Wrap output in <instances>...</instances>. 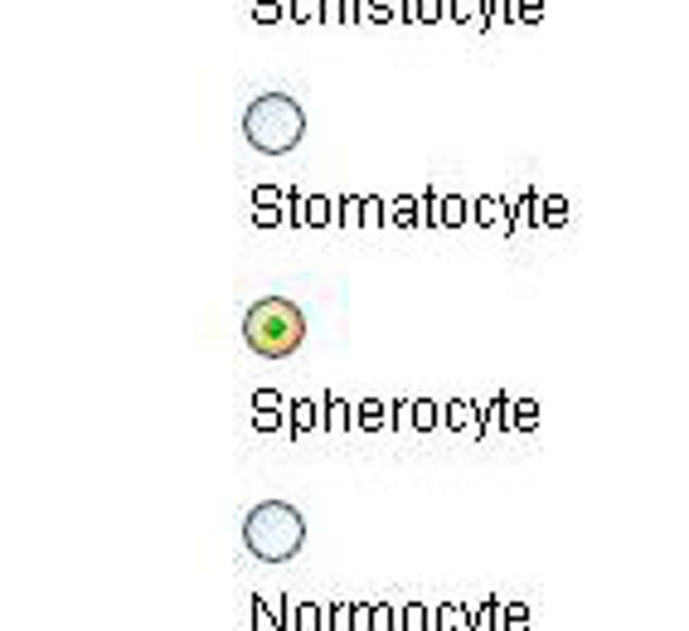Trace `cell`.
<instances>
[{
	"label": "cell",
	"mask_w": 689,
	"mask_h": 631,
	"mask_svg": "<svg viewBox=\"0 0 689 631\" xmlns=\"http://www.w3.org/2000/svg\"><path fill=\"white\" fill-rule=\"evenodd\" d=\"M306 340V316L287 296H263L243 311V345L263 360H287Z\"/></svg>",
	"instance_id": "cell-1"
},
{
	"label": "cell",
	"mask_w": 689,
	"mask_h": 631,
	"mask_svg": "<svg viewBox=\"0 0 689 631\" xmlns=\"http://www.w3.org/2000/svg\"><path fill=\"white\" fill-rule=\"evenodd\" d=\"M243 136L263 156H287L306 136V112L292 92H263L243 107Z\"/></svg>",
	"instance_id": "cell-2"
},
{
	"label": "cell",
	"mask_w": 689,
	"mask_h": 631,
	"mask_svg": "<svg viewBox=\"0 0 689 631\" xmlns=\"http://www.w3.org/2000/svg\"><path fill=\"white\" fill-rule=\"evenodd\" d=\"M243 544H248V554L263 558V564H287V558L301 554L306 525H301V515H296V505H287V500H263V505L248 510V520H243Z\"/></svg>",
	"instance_id": "cell-3"
},
{
	"label": "cell",
	"mask_w": 689,
	"mask_h": 631,
	"mask_svg": "<svg viewBox=\"0 0 689 631\" xmlns=\"http://www.w3.org/2000/svg\"><path fill=\"white\" fill-rule=\"evenodd\" d=\"M364 15H370L374 25H388V20L398 15V0H364Z\"/></svg>",
	"instance_id": "cell-4"
},
{
	"label": "cell",
	"mask_w": 689,
	"mask_h": 631,
	"mask_svg": "<svg viewBox=\"0 0 689 631\" xmlns=\"http://www.w3.org/2000/svg\"><path fill=\"white\" fill-rule=\"evenodd\" d=\"M476 10H485L481 0H447V15H451V20H476V25H481Z\"/></svg>",
	"instance_id": "cell-5"
},
{
	"label": "cell",
	"mask_w": 689,
	"mask_h": 631,
	"mask_svg": "<svg viewBox=\"0 0 689 631\" xmlns=\"http://www.w3.org/2000/svg\"><path fill=\"white\" fill-rule=\"evenodd\" d=\"M253 20H257V25H277V20H282V0H253Z\"/></svg>",
	"instance_id": "cell-6"
},
{
	"label": "cell",
	"mask_w": 689,
	"mask_h": 631,
	"mask_svg": "<svg viewBox=\"0 0 689 631\" xmlns=\"http://www.w3.org/2000/svg\"><path fill=\"white\" fill-rule=\"evenodd\" d=\"M287 15L296 20V25H311V20H316V0H287Z\"/></svg>",
	"instance_id": "cell-7"
},
{
	"label": "cell",
	"mask_w": 689,
	"mask_h": 631,
	"mask_svg": "<svg viewBox=\"0 0 689 631\" xmlns=\"http://www.w3.org/2000/svg\"><path fill=\"white\" fill-rule=\"evenodd\" d=\"M515 5H519L515 15L525 20V25H539V20H544V0H515Z\"/></svg>",
	"instance_id": "cell-8"
},
{
	"label": "cell",
	"mask_w": 689,
	"mask_h": 631,
	"mask_svg": "<svg viewBox=\"0 0 689 631\" xmlns=\"http://www.w3.org/2000/svg\"><path fill=\"white\" fill-rule=\"evenodd\" d=\"M447 15V0H418V15L413 20H427V25H432V20H442Z\"/></svg>",
	"instance_id": "cell-9"
},
{
	"label": "cell",
	"mask_w": 689,
	"mask_h": 631,
	"mask_svg": "<svg viewBox=\"0 0 689 631\" xmlns=\"http://www.w3.org/2000/svg\"><path fill=\"white\" fill-rule=\"evenodd\" d=\"M568 219V199H544V223H563Z\"/></svg>",
	"instance_id": "cell-10"
},
{
	"label": "cell",
	"mask_w": 689,
	"mask_h": 631,
	"mask_svg": "<svg viewBox=\"0 0 689 631\" xmlns=\"http://www.w3.org/2000/svg\"><path fill=\"white\" fill-rule=\"evenodd\" d=\"M442 219L461 223V219H467V199H442Z\"/></svg>",
	"instance_id": "cell-11"
},
{
	"label": "cell",
	"mask_w": 689,
	"mask_h": 631,
	"mask_svg": "<svg viewBox=\"0 0 689 631\" xmlns=\"http://www.w3.org/2000/svg\"><path fill=\"white\" fill-rule=\"evenodd\" d=\"M320 20H350L344 0H320Z\"/></svg>",
	"instance_id": "cell-12"
},
{
	"label": "cell",
	"mask_w": 689,
	"mask_h": 631,
	"mask_svg": "<svg viewBox=\"0 0 689 631\" xmlns=\"http://www.w3.org/2000/svg\"><path fill=\"white\" fill-rule=\"evenodd\" d=\"M413 423H418V427H432V403H413Z\"/></svg>",
	"instance_id": "cell-13"
},
{
	"label": "cell",
	"mask_w": 689,
	"mask_h": 631,
	"mask_svg": "<svg viewBox=\"0 0 689 631\" xmlns=\"http://www.w3.org/2000/svg\"><path fill=\"white\" fill-rule=\"evenodd\" d=\"M306 205H311V209H306V219H311V223H320V219H326V199H306Z\"/></svg>",
	"instance_id": "cell-14"
},
{
	"label": "cell",
	"mask_w": 689,
	"mask_h": 631,
	"mask_svg": "<svg viewBox=\"0 0 689 631\" xmlns=\"http://www.w3.org/2000/svg\"><path fill=\"white\" fill-rule=\"evenodd\" d=\"M394 219H398V223L413 219V199H398V205H394Z\"/></svg>",
	"instance_id": "cell-15"
},
{
	"label": "cell",
	"mask_w": 689,
	"mask_h": 631,
	"mask_svg": "<svg viewBox=\"0 0 689 631\" xmlns=\"http://www.w3.org/2000/svg\"><path fill=\"white\" fill-rule=\"evenodd\" d=\"M398 15L413 20V15H418V0H398Z\"/></svg>",
	"instance_id": "cell-16"
}]
</instances>
